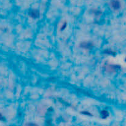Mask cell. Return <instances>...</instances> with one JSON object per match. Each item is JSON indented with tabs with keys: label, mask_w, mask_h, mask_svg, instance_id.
Wrapping results in <instances>:
<instances>
[{
	"label": "cell",
	"mask_w": 126,
	"mask_h": 126,
	"mask_svg": "<svg viewBox=\"0 0 126 126\" xmlns=\"http://www.w3.org/2000/svg\"><path fill=\"white\" fill-rule=\"evenodd\" d=\"M111 6L114 9L117 10L120 8L121 4L119 0H112L111 1Z\"/></svg>",
	"instance_id": "cell-1"
},
{
	"label": "cell",
	"mask_w": 126,
	"mask_h": 126,
	"mask_svg": "<svg viewBox=\"0 0 126 126\" xmlns=\"http://www.w3.org/2000/svg\"><path fill=\"white\" fill-rule=\"evenodd\" d=\"M30 15L31 17H33V18H37V17H39V11H38V10L33 9L30 12Z\"/></svg>",
	"instance_id": "cell-2"
},
{
	"label": "cell",
	"mask_w": 126,
	"mask_h": 126,
	"mask_svg": "<svg viewBox=\"0 0 126 126\" xmlns=\"http://www.w3.org/2000/svg\"><path fill=\"white\" fill-rule=\"evenodd\" d=\"M81 46L82 47L84 48V49H90V48L92 46V43H89V42H87V43L86 42V43H81Z\"/></svg>",
	"instance_id": "cell-3"
},
{
	"label": "cell",
	"mask_w": 126,
	"mask_h": 126,
	"mask_svg": "<svg viewBox=\"0 0 126 126\" xmlns=\"http://www.w3.org/2000/svg\"><path fill=\"white\" fill-rule=\"evenodd\" d=\"M101 115H102V118H106L107 117H108V113L107 111H103L101 112Z\"/></svg>",
	"instance_id": "cell-4"
},
{
	"label": "cell",
	"mask_w": 126,
	"mask_h": 126,
	"mask_svg": "<svg viewBox=\"0 0 126 126\" xmlns=\"http://www.w3.org/2000/svg\"><path fill=\"white\" fill-rule=\"evenodd\" d=\"M25 126H38V125L35 124H33V123H28V124H25Z\"/></svg>",
	"instance_id": "cell-5"
},
{
	"label": "cell",
	"mask_w": 126,
	"mask_h": 126,
	"mask_svg": "<svg viewBox=\"0 0 126 126\" xmlns=\"http://www.w3.org/2000/svg\"><path fill=\"white\" fill-rule=\"evenodd\" d=\"M4 119V118H3V116H2V114H1V113H0V121H2Z\"/></svg>",
	"instance_id": "cell-6"
}]
</instances>
